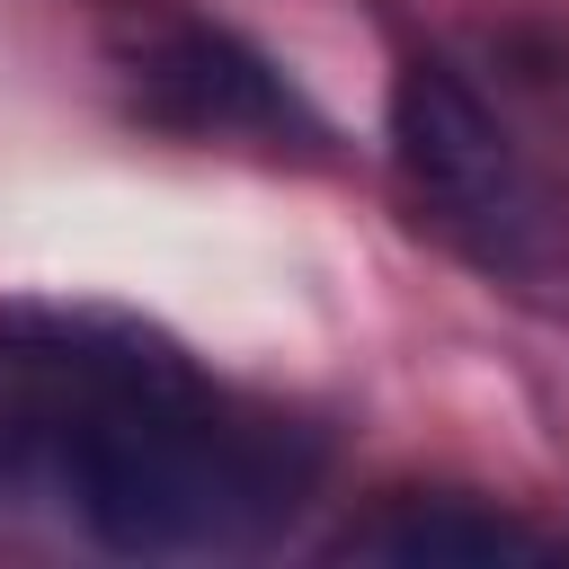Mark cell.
<instances>
[{
  "instance_id": "3957f363",
  "label": "cell",
  "mask_w": 569,
  "mask_h": 569,
  "mask_svg": "<svg viewBox=\"0 0 569 569\" xmlns=\"http://www.w3.org/2000/svg\"><path fill=\"white\" fill-rule=\"evenodd\" d=\"M142 98L187 133H258V142L311 133L302 98L258 53H240L231 36H204V27H178V36H160L142 53Z\"/></svg>"
},
{
  "instance_id": "6da1fadb",
  "label": "cell",
  "mask_w": 569,
  "mask_h": 569,
  "mask_svg": "<svg viewBox=\"0 0 569 569\" xmlns=\"http://www.w3.org/2000/svg\"><path fill=\"white\" fill-rule=\"evenodd\" d=\"M71 418L62 436V489L80 525L116 551H240L258 542L293 489L302 453H284L258 427H231L178 365L160 356H62Z\"/></svg>"
},
{
  "instance_id": "277c9868",
  "label": "cell",
  "mask_w": 569,
  "mask_h": 569,
  "mask_svg": "<svg viewBox=\"0 0 569 569\" xmlns=\"http://www.w3.org/2000/svg\"><path fill=\"white\" fill-rule=\"evenodd\" d=\"M347 551H373V560H533L542 533L507 525V516H480V507H400L365 533H347Z\"/></svg>"
},
{
  "instance_id": "7a4b0ae2",
  "label": "cell",
  "mask_w": 569,
  "mask_h": 569,
  "mask_svg": "<svg viewBox=\"0 0 569 569\" xmlns=\"http://www.w3.org/2000/svg\"><path fill=\"white\" fill-rule=\"evenodd\" d=\"M391 169H400L418 222H436L462 258L533 267L542 196H533V178L507 142V124L489 116V98L453 62H400V80H391Z\"/></svg>"
}]
</instances>
